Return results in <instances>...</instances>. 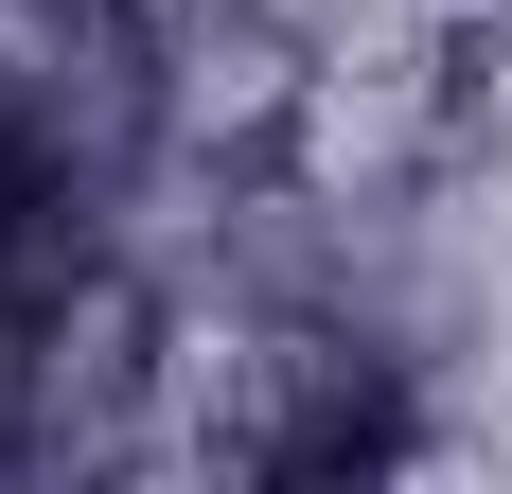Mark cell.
Returning a JSON list of instances; mask_svg holds the SVG:
<instances>
[{"label": "cell", "mask_w": 512, "mask_h": 494, "mask_svg": "<svg viewBox=\"0 0 512 494\" xmlns=\"http://www.w3.org/2000/svg\"><path fill=\"white\" fill-rule=\"evenodd\" d=\"M301 71H318L301 0H195V18H159V159H195V177H265Z\"/></svg>", "instance_id": "obj_1"}]
</instances>
